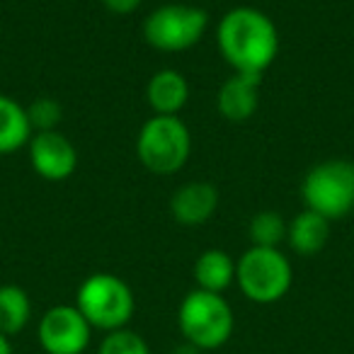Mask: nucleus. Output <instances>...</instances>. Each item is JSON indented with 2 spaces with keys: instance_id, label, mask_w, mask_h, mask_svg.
<instances>
[{
  "instance_id": "412c9836",
  "label": "nucleus",
  "mask_w": 354,
  "mask_h": 354,
  "mask_svg": "<svg viewBox=\"0 0 354 354\" xmlns=\"http://www.w3.org/2000/svg\"><path fill=\"white\" fill-rule=\"evenodd\" d=\"M170 354H202V349H197L194 344H189V342H183V344H177Z\"/></svg>"
},
{
  "instance_id": "7ed1b4c3",
  "label": "nucleus",
  "mask_w": 354,
  "mask_h": 354,
  "mask_svg": "<svg viewBox=\"0 0 354 354\" xmlns=\"http://www.w3.org/2000/svg\"><path fill=\"white\" fill-rule=\"evenodd\" d=\"M75 308L85 315L93 330L114 333L131 323L136 299L133 291L122 277L97 272L90 274L75 294Z\"/></svg>"
},
{
  "instance_id": "4be33fe9",
  "label": "nucleus",
  "mask_w": 354,
  "mask_h": 354,
  "mask_svg": "<svg viewBox=\"0 0 354 354\" xmlns=\"http://www.w3.org/2000/svg\"><path fill=\"white\" fill-rule=\"evenodd\" d=\"M0 354H12V344H10V337L0 333Z\"/></svg>"
},
{
  "instance_id": "a211bd4d",
  "label": "nucleus",
  "mask_w": 354,
  "mask_h": 354,
  "mask_svg": "<svg viewBox=\"0 0 354 354\" xmlns=\"http://www.w3.org/2000/svg\"><path fill=\"white\" fill-rule=\"evenodd\" d=\"M27 119L35 133L39 131H56L64 119V107L59 100L54 97H37L35 102L27 107Z\"/></svg>"
},
{
  "instance_id": "aec40b11",
  "label": "nucleus",
  "mask_w": 354,
  "mask_h": 354,
  "mask_svg": "<svg viewBox=\"0 0 354 354\" xmlns=\"http://www.w3.org/2000/svg\"><path fill=\"white\" fill-rule=\"evenodd\" d=\"M143 0H102V6L114 15H131L133 10H138Z\"/></svg>"
},
{
  "instance_id": "f03ea898",
  "label": "nucleus",
  "mask_w": 354,
  "mask_h": 354,
  "mask_svg": "<svg viewBox=\"0 0 354 354\" xmlns=\"http://www.w3.org/2000/svg\"><path fill=\"white\" fill-rule=\"evenodd\" d=\"M177 325L185 342L209 352V349L223 347L231 339L236 330V315L223 294L194 289L185 296L177 308Z\"/></svg>"
},
{
  "instance_id": "20e7f679",
  "label": "nucleus",
  "mask_w": 354,
  "mask_h": 354,
  "mask_svg": "<svg viewBox=\"0 0 354 354\" xmlns=\"http://www.w3.org/2000/svg\"><path fill=\"white\" fill-rule=\"evenodd\" d=\"M192 153V133L180 117L153 114L136 136V156L153 175H175L183 170Z\"/></svg>"
},
{
  "instance_id": "0eeeda50",
  "label": "nucleus",
  "mask_w": 354,
  "mask_h": 354,
  "mask_svg": "<svg viewBox=\"0 0 354 354\" xmlns=\"http://www.w3.org/2000/svg\"><path fill=\"white\" fill-rule=\"evenodd\" d=\"M209 30V12L187 3H165L143 20V39L158 51H187Z\"/></svg>"
},
{
  "instance_id": "9d476101",
  "label": "nucleus",
  "mask_w": 354,
  "mask_h": 354,
  "mask_svg": "<svg viewBox=\"0 0 354 354\" xmlns=\"http://www.w3.org/2000/svg\"><path fill=\"white\" fill-rule=\"evenodd\" d=\"M218 209V189L212 183H185L177 187L170 197V214L183 226H202L216 214Z\"/></svg>"
},
{
  "instance_id": "39448f33",
  "label": "nucleus",
  "mask_w": 354,
  "mask_h": 354,
  "mask_svg": "<svg viewBox=\"0 0 354 354\" xmlns=\"http://www.w3.org/2000/svg\"><path fill=\"white\" fill-rule=\"evenodd\" d=\"M294 281L291 262L279 248L250 245L236 262V284L252 304H277Z\"/></svg>"
},
{
  "instance_id": "dca6fc26",
  "label": "nucleus",
  "mask_w": 354,
  "mask_h": 354,
  "mask_svg": "<svg viewBox=\"0 0 354 354\" xmlns=\"http://www.w3.org/2000/svg\"><path fill=\"white\" fill-rule=\"evenodd\" d=\"M32 320V301L22 286H0V333L6 337L22 333Z\"/></svg>"
},
{
  "instance_id": "f257e3e1",
  "label": "nucleus",
  "mask_w": 354,
  "mask_h": 354,
  "mask_svg": "<svg viewBox=\"0 0 354 354\" xmlns=\"http://www.w3.org/2000/svg\"><path fill=\"white\" fill-rule=\"evenodd\" d=\"M221 56L233 73L262 78L279 54V32L262 10L241 6L221 17L216 30Z\"/></svg>"
},
{
  "instance_id": "f8f14e48",
  "label": "nucleus",
  "mask_w": 354,
  "mask_h": 354,
  "mask_svg": "<svg viewBox=\"0 0 354 354\" xmlns=\"http://www.w3.org/2000/svg\"><path fill=\"white\" fill-rule=\"evenodd\" d=\"M146 100L153 114L177 117L189 100V83L180 71L160 68L151 75L146 85Z\"/></svg>"
},
{
  "instance_id": "ddd939ff",
  "label": "nucleus",
  "mask_w": 354,
  "mask_h": 354,
  "mask_svg": "<svg viewBox=\"0 0 354 354\" xmlns=\"http://www.w3.org/2000/svg\"><path fill=\"white\" fill-rule=\"evenodd\" d=\"M330 223L325 216L304 209L286 223V243L296 255H318L330 241Z\"/></svg>"
},
{
  "instance_id": "4468645a",
  "label": "nucleus",
  "mask_w": 354,
  "mask_h": 354,
  "mask_svg": "<svg viewBox=\"0 0 354 354\" xmlns=\"http://www.w3.org/2000/svg\"><path fill=\"white\" fill-rule=\"evenodd\" d=\"M194 281L197 289L223 294L236 281V260L226 250H204L194 262Z\"/></svg>"
},
{
  "instance_id": "423d86ee",
  "label": "nucleus",
  "mask_w": 354,
  "mask_h": 354,
  "mask_svg": "<svg viewBox=\"0 0 354 354\" xmlns=\"http://www.w3.org/2000/svg\"><path fill=\"white\" fill-rule=\"evenodd\" d=\"M306 209L328 221H337L354 212V162L325 160L306 172L301 183Z\"/></svg>"
},
{
  "instance_id": "6e6552de",
  "label": "nucleus",
  "mask_w": 354,
  "mask_h": 354,
  "mask_svg": "<svg viewBox=\"0 0 354 354\" xmlns=\"http://www.w3.org/2000/svg\"><path fill=\"white\" fill-rule=\"evenodd\" d=\"M93 337V328L78 308L68 304L51 306L39 320L37 339L46 354H83Z\"/></svg>"
},
{
  "instance_id": "6ab92c4d",
  "label": "nucleus",
  "mask_w": 354,
  "mask_h": 354,
  "mask_svg": "<svg viewBox=\"0 0 354 354\" xmlns=\"http://www.w3.org/2000/svg\"><path fill=\"white\" fill-rule=\"evenodd\" d=\"M97 354H151V347L138 333L122 328L104 335Z\"/></svg>"
},
{
  "instance_id": "f3484780",
  "label": "nucleus",
  "mask_w": 354,
  "mask_h": 354,
  "mask_svg": "<svg viewBox=\"0 0 354 354\" xmlns=\"http://www.w3.org/2000/svg\"><path fill=\"white\" fill-rule=\"evenodd\" d=\"M286 223L284 216L277 212H260L248 223V236L255 248H279L286 243Z\"/></svg>"
},
{
  "instance_id": "1a4fd4ad",
  "label": "nucleus",
  "mask_w": 354,
  "mask_h": 354,
  "mask_svg": "<svg viewBox=\"0 0 354 354\" xmlns=\"http://www.w3.org/2000/svg\"><path fill=\"white\" fill-rule=\"evenodd\" d=\"M30 162L32 170L49 183L68 180L78 167V151L73 141L56 129V131H39L32 133L30 143Z\"/></svg>"
},
{
  "instance_id": "9b49d317",
  "label": "nucleus",
  "mask_w": 354,
  "mask_h": 354,
  "mask_svg": "<svg viewBox=\"0 0 354 354\" xmlns=\"http://www.w3.org/2000/svg\"><path fill=\"white\" fill-rule=\"evenodd\" d=\"M260 107V78L233 73L216 95V109L226 122H248Z\"/></svg>"
},
{
  "instance_id": "2eb2a0df",
  "label": "nucleus",
  "mask_w": 354,
  "mask_h": 354,
  "mask_svg": "<svg viewBox=\"0 0 354 354\" xmlns=\"http://www.w3.org/2000/svg\"><path fill=\"white\" fill-rule=\"evenodd\" d=\"M32 133L35 131L27 119V107L8 95H0V156L20 151L30 143Z\"/></svg>"
}]
</instances>
